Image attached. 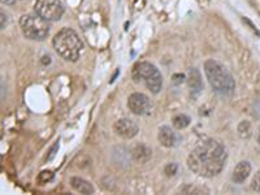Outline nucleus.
Returning <instances> with one entry per match:
<instances>
[{"instance_id": "obj_1", "label": "nucleus", "mask_w": 260, "mask_h": 195, "mask_svg": "<svg viewBox=\"0 0 260 195\" xmlns=\"http://www.w3.org/2000/svg\"><path fill=\"white\" fill-rule=\"evenodd\" d=\"M226 159L228 152L225 146L215 139H207L191 151L187 157V166L198 176L211 178L221 173Z\"/></svg>"}, {"instance_id": "obj_2", "label": "nucleus", "mask_w": 260, "mask_h": 195, "mask_svg": "<svg viewBox=\"0 0 260 195\" xmlns=\"http://www.w3.org/2000/svg\"><path fill=\"white\" fill-rule=\"evenodd\" d=\"M204 73H206L209 85L216 93L222 94V95H230L234 93V78L221 63L213 60V59L207 60L204 63Z\"/></svg>"}, {"instance_id": "obj_3", "label": "nucleus", "mask_w": 260, "mask_h": 195, "mask_svg": "<svg viewBox=\"0 0 260 195\" xmlns=\"http://www.w3.org/2000/svg\"><path fill=\"white\" fill-rule=\"evenodd\" d=\"M55 51L68 61H77L82 52L83 43L79 36L70 28H64L52 39Z\"/></svg>"}, {"instance_id": "obj_4", "label": "nucleus", "mask_w": 260, "mask_h": 195, "mask_svg": "<svg viewBox=\"0 0 260 195\" xmlns=\"http://www.w3.org/2000/svg\"><path fill=\"white\" fill-rule=\"evenodd\" d=\"M132 78L136 83H143L153 94H159L163 87L162 73L149 61L137 63L132 71Z\"/></svg>"}, {"instance_id": "obj_5", "label": "nucleus", "mask_w": 260, "mask_h": 195, "mask_svg": "<svg viewBox=\"0 0 260 195\" xmlns=\"http://www.w3.org/2000/svg\"><path fill=\"white\" fill-rule=\"evenodd\" d=\"M50 21L37 13H28L20 19V28L24 36L32 41H45L50 34Z\"/></svg>"}, {"instance_id": "obj_6", "label": "nucleus", "mask_w": 260, "mask_h": 195, "mask_svg": "<svg viewBox=\"0 0 260 195\" xmlns=\"http://www.w3.org/2000/svg\"><path fill=\"white\" fill-rule=\"evenodd\" d=\"M34 12L50 23H54L63 17L64 6L60 0H35Z\"/></svg>"}, {"instance_id": "obj_7", "label": "nucleus", "mask_w": 260, "mask_h": 195, "mask_svg": "<svg viewBox=\"0 0 260 195\" xmlns=\"http://www.w3.org/2000/svg\"><path fill=\"white\" fill-rule=\"evenodd\" d=\"M153 104L147 95L142 93H134L127 99V108L137 116L147 115L150 112Z\"/></svg>"}, {"instance_id": "obj_8", "label": "nucleus", "mask_w": 260, "mask_h": 195, "mask_svg": "<svg viewBox=\"0 0 260 195\" xmlns=\"http://www.w3.org/2000/svg\"><path fill=\"white\" fill-rule=\"evenodd\" d=\"M113 130L116 131V134L120 135V137L130 139V138H134L138 134L140 128H138V125H137L133 120H130V118H120V120H117V121L114 122Z\"/></svg>"}, {"instance_id": "obj_9", "label": "nucleus", "mask_w": 260, "mask_h": 195, "mask_svg": "<svg viewBox=\"0 0 260 195\" xmlns=\"http://www.w3.org/2000/svg\"><path fill=\"white\" fill-rule=\"evenodd\" d=\"M158 139H159V143L167 148L175 147L176 144L178 143L177 133H176L172 128L167 126V125H164V126H162V128L159 129Z\"/></svg>"}, {"instance_id": "obj_10", "label": "nucleus", "mask_w": 260, "mask_h": 195, "mask_svg": "<svg viewBox=\"0 0 260 195\" xmlns=\"http://www.w3.org/2000/svg\"><path fill=\"white\" fill-rule=\"evenodd\" d=\"M251 173V164L248 161H239V163L235 165L234 170L232 173V181L234 183H243L246 179L248 178Z\"/></svg>"}, {"instance_id": "obj_11", "label": "nucleus", "mask_w": 260, "mask_h": 195, "mask_svg": "<svg viewBox=\"0 0 260 195\" xmlns=\"http://www.w3.org/2000/svg\"><path fill=\"white\" fill-rule=\"evenodd\" d=\"M187 85L191 89V91L195 94H199L203 89V81H202V74L197 68H190L187 72Z\"/></svg>"}, {"instance_id": "obj_12", "label": "nucleus", "mask_w": 260, "mask_h": 195, "mask_svg": "<svg viewBox=\"0 0 260 195\" xmlns=\"http://www.w3.org/2000/svg\"><path fill=\"white\" fill-rule=\"evenodd\" d=\"M132 156H133L134 161H137V163H147L151 159V156H153V151L146 144H136L132 148Z\"/></svg>"}, {"instance_id": "obj_13", "label": "nucleus", "mask_w": 260, "mask_h": 195, "mask_svg": "<svg viewBox=\"0 0 260 195\" xmlns=\"http://www.w3.org/2000/svg\"><path fill=\"white\" fill-rule=\"evenodd\" d=\"M70 186L72 189L76 191L81 192V194H92L94 192V187L91 183L86 179L81 178V177H72L70 178Z\"/></svg>"}, {"instance_id": "obj_14", "label": "nucleus", "mask_w": 260, "mask_h": 195, "mask_svg": "<svg viewBox=\"0 0 260 195\" xmlns=\"http://www.w3.org/2000/svg\"><path fill=\"white\" fill-rule=\"evenodd\" d=\"M190 117L187 115H184V113H180V115L175 116L173 120H172V124L175 126V129L177 130H182V129L187 128L189 125H190Z\"/></svg>"}, {"instance_id": "obj_15", "label": "nucleus", "mask_w": 260, "mask_h": 195, "mask_svg": "<svg viewBox=\"0 0 260 195\" xmlns=\"http://www.w3.org/2000/svg\"><path fill=\"white\" fill-rule=\"evenodd\" d=\"M251 131L252 130H251V125L248 121H242L238 125V134L243 139H247L251 137Z\"/></svg>"}, {"instance_id": "obj_16", "label": "nucleus", "mask_w": 260, "mask_h": 195, "mask_svg": "<svg viewBox=\"0 0 260 195\" xmlns=\"http://www.w3.org/2000/svg\"><path fill=\"white\" fill-rule=\"evenodd\" d=\"M52 179H54V173H52L51 170H43V172L39 173L38 181L42 183V185H43V183L50 182V181H52Z\"/></svg>"}, {"instance_id": "obj_17", "label": "nucleus", "mask_w": 260, "mask_h": 195, "mask_svg": "<svg viewBox=\"0 0 260 195\" xmlns=\"http://www.w3.org/2000/svg\"><path fill=\"white\" fill-rule=\"evenodd\" d=\"M177 170H178V165L176 163L167 164V165H165V168H164V173L168 177L175 176L176 173H177Z\"/></svg>"}, {"instance_id": "obj_18", "label": "nucleus", "mask_w": 260, "mask_h": 195, "mask_svg": "<svg viewBox=\"0 0 260 195\" xmlns=\"http://www.w3.org/2000/svg\"><path fill=\"white\" fill-rule=\"evenodd\" d=\"M251 190H254L255 192L260 194V170L255 173L254 178L251 181Z\"/></svg>"}, {"instance_id": "obj_19", "label": "nucleus", "mask_w": 260, "mask_h": 195, "mask_svg": "<svg viewBox=\"0 0 260 195\" xmlns=\"http://www.w3.org/2000/svg\"><path fill=\"white\" fill-rule=\"evenodd\" d=\"M57 150H59V142L54 143V146H52L51 150H50V154H48V156H47V161H50V160L54 159L55 155H56Z\"/></svg>"}, {"instance_id": "obj_20", "label": "nucleus", "mask_w": 260, "mask_h": 195, "mask_svg": "<svg viewBox=\"0 0 260 195\" xmlns=\"http://www.w3.org/2000/svg\"><path fill=\"white\" fill-rule=\"evenodd\" d=\"M6 25H7V16L6 15H4V12H2V28H0V29L3 30L4 28H6Z\"/></svg>"}, {"instance_id": "obj_21", "label": "nucleus", "mask_w": 260, "mask_h": 195, "mask_svg": "<svg viewBox=\"0 0 260 195\" xmlns=\"http://www.w3.org/2000/svg\"><path fill=\"white\" fill-rule=\"evenodd\" d=\"M2 4H6V6H13V4H16V2L19 0H0Z\"/></svg>"}, {"instance_id": "obj_22", "label": "nucleus", "mask_w": 260, "mask_h": 195, "mask_svg": "<svg viewBox=\"0 0 260 195\" xmlns=\"http://www.w3.org/2000/svg\"><path fill=\"white\" fill-rule=\"evenodd\" d=\"M256 142L260 144V126L257 128V131H256Z\"/></svg>"}]
</instances>
